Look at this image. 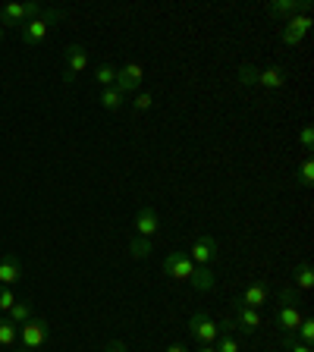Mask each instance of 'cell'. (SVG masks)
Returning <instances> with one entry per match:
<instances>
[{
  "label": "cell",
  "mask_w": 314,
  "mask_h": 352,
  "mask_svg": "<svg viewBox=\"0 0 314 352\" xmlns=\"http://www.w3.org/2000/svg\"><path fill=\"white\" fill-rule=\"evenodd\" d=\"M142 82H145V66L142 63H126L123 69H117V82H113V85L126 95V91H139Z\"/></svg>",
  "instance_id": "8"
},
{
  "label": "cell",
  "mask_w": 314,
  "mask_h": 352,
  "mask_svg": "<svg viewBox=\"0 0 314 352\" xmlns=\"http://www.w3.org/2000/svg\"><path fill=\"white\" fill-rule=\"evenodd\" d=\"M189 283H195V289H214L217 286V274L211 271V267H195V274L189 277Z\"/></svg>",
  "instance_id": "17"
},
{
  "label": "cell",
  "mask_w": 314,
  "mask_h": 352,
  "mask_svg": "<svg viewBox=\"0 0 314 352\" xmlns=\"http://www.w3.org/2000/svg\"><path fill=\"white\" fill-rule=\"evenodd\" d=\"M236 302H242L245 308H255V311H258L261 305H267V302H271V286H267V283H251L242 296H236Z\"/></svg>",
  "instance_id": "12"
},
{
  "label": "cell",
  "mask_w": 314,
  "mask_h": 352,
  "mask_svg": "<svg viewBox=\"0 0 314 352\" xmlns=\"http://www.w3.org/2000/svg\"><path fill=\"white\" fill-rule=\"evenodd\" d=\"M151 252H154V245H151V239H145V236H135V239L129 242V255L132 258H151Z\"/></svg>",
  "instance_id": "20"
},
{
  "label": "cell",
  "mask_w": 314,
  "mask_h": 352,
  "mask_svg": "<svg viewBox=\"0 0 314 352\" xmlns=\"http://www.w3.org/2000/svg\"><path fill=\"white\" fill-rule=\"evenodd\" d=\"M242 346H239V340H233L229 333H220V349L217 352H239Z\"/></svg>",
  "instance_id": "29"
},
{
  "label": "cell",
  "mask_w": 314,
  "mask_h": 352,
  "mask_svg": "<svg viewBox=\"0 0 314 352\" xmlns=\"http://www.w3.org/2000/svg\"><path fill=\"white\" fill-rule=\"evenodd\" d=\"M220 255V242L214 239V236H198L195 245H192V261H195V267L201 264V267H208V264L214 261V258Z\"/></svg>",
  "instance_id": "9"
},
{
  "label": "cell",
  "mask_w": 314,
  "mask_h": 352,
  "mask_svg": "<svg viewBox=\"0 0 314 352\" xmlns=\"http://www.w3.org/2000/svg\"><path fill=\"white\" fill-rule=\"evenodd\" d=\"M314 183V161L308 157L305 164H302V186H311Z\"/></svg>",
  "instance_id": "30"
},
{
  "label": "cell",
  "mask_w": 314,
  "mask_h": 352,
  "mask_svg": "<svg viewBox=\"0 0 314 352\" xmlns=\"http://www.w3.org/2000/svg\"><path fill=\"white\" fill-rule=\"evenodd\" d=\"M101 104H104L107 110H120V107L126 104V95L120 91L117 85H110V88H104V91H101Z\"/></svg>",
  "instance_id": "19"
},
{
  "label": "cell",
  "mask_w": 314,
  "mask_h": 352,
  "mask_svg": "<svg viewBox=\"0 0 314 352\" xmlns=\"http://www.w3.org/2000/svg\"><path fill=\"white\" fill-rule=\"evenodd\" d=\"M258 85L264 88H283L286 85V76L280 66H271V69H258Z\"/></svg>",
  "instance_id": "16"
},
{
  "label": "cell",
  "mask_w": 314,
  "mask_h": 352,
  "mask_svg": "<svg viewBox=\"0 0 314 352\" xmlns=\"http://www.w3.org/2000/svg\"><path fill=\"white\" fill-rule=\"evenodd\" d=\"M167 352H189V349L183 343H173V346H167Z\"/></svg>",
  "instance_id": "34"
},
{
  "label": "cell",
  "mask_w": 314,
  "mask_h": 352,
  "mask_svg": "<svg viewBox=\"0 0 314 352\" xmlns=\"http://www.w3.org/2000/svg\"><path fill=\"white\" fill-rule=\"evenodd\" d=\"M63 10H44L38 19H29V22H22L19 25V35L22 41L29 44V47H35V44H41L44 38H47V32H51V22H60L63 19Z\"/></svg>",
  "instance_id": "1"
},
{
  "label": "cell",
  "mask_w": 314,
  "mask_h": 352,
  "mask_svg": "<svg viewBox=\"0 0 314 352\" xmlns=\"http://www.w3.org/2000/svg\"><path fill=\"white\" fill-rule=\"evenodd\" d=\"M164 274L173 280H189L192 274H195V261H192L186 252H170V255L164 258Z\"/></svg>",
  "instance_id": "6"
},
{
  "label": "cell",
  "mask_w": 314,
  "mask_h": 352,
  "mask_svg": "<svg viewBox=\"0 0 314 352\" xmlns=\"http://www.w3.org/2000/svg\"><path fill=\"white\" fill-rule=\"evenodd\" d=\"M267 13L271 16H299V13H311V3L308 0H273L267 3Z\"/></svg>",
  "instance_id": "13"
},
{
  "label": "cell",
  "mask_w": 314,
  "mask_h": 352,
  "mask_svg": "<svg viewBox=\"0 0 314 352\" xmlns=\"http://www.w3.org/2000/svg\"><path fill=\"white\" fill-rule=\"evenodd\" d=\"M277 324H280V330H283V333H295V330H299V324H302V311L295 305H283L277 311Z\"/></svg>",
  "instance_id": "15"
},
{
  "label": "cell",
  "mask_w": 314,
  "mask_h": 352,
  "mask_svg": "<svg viewBox=\"0 0 314 352\" xmlns=\"http://www.w3.org/2000/svg\"><path fill=\"white\" fill-rule=\"evenodd\" d=\"M195 352H217L214 346H201V349H195Z\"/></svg>",
  "instance_id": "35"
},
{
  "label": "cell",
  "mask_w": 314,
  "mask_h": 352,
  "mask_svg": "<svg viewBox=\"0 0 314 352\" xmlns=\"http://www.w3.org/2000/svg\"><path fill=\"white\" fill-rule=\"evenodd\" d=\"M308 29H311V16H308V13L293 16V19L286 22V29H283V44H286V47H299V44L305 41Z\"/></svg>",
  "instance_id": "7"
},
{
  "label": "cell",
  "mask_w": 314,
  "mask_h": 352,
  "mask_svg": "<svg viewBox=\"0 0 314 352\" xmlns=\"http://www.w3.org/2000/svg\"><path fill=\"white\" fill-rule=\"evenodd\" d=\"M41 13H44L41 3H7V7L0 10V22L22 25V22H29V19H38Z\"/></svg>",
  "instance_id": "4"
},
{
  "label": "cell",
  "mask_w": 314,
  "mask_h": 352,
  "mask_svg": "<svg viewBox=\"0 0 314 352\" xmlns=\"http://www.w3.org/2000/svg\"><path fill=\"white\" fill-rule=\"evenodd\" d=\"M189 333H192V340H201L205 346H211L214 340H220V327L208 311H195V315L189 318Z\"/></svg>",
  "instance_id": "3"
},
{
  "label": "cell",
  "mask_w": 314,
  "mask_h": 352,
  "mask_svg": "<svg viewBox=\"0 0 314 352\" xmlns=\"http://www.w3.org/2000/svg\"><path fill=\"white\" fill-rule=\"evenodd\" d=\"M302 148H305V151H311V148H314V129H311V126H305V129H302Z\"/></svg>",
  "instance_id": "31"
},
{
  "label": "cell",
  "mask_w": 314,
  "mask_h": 352,
  "mask_svg": "<svg viewBox=\"0 0 314 352\" xmlns=\"http://www.w3.org/2000/svg\"><path fill=\"white\" fill-rule=\"evenodd\" d=\"M104 352H126V343L123 340H110V343L104 346Z\"/></svg>",
  "instance_id": "33"
},
{
  "label": "cell",
  "mask_w": 314,
  "mask_h": 352,
  "mask_svg": "<svg viewBox=\"0 0 314 352\" xmlns=\"http://www.w3.org/2000/svg\"><path fill=\"white\" fill-rule=\"evenodd\" d=\"M16 340H19V324H13L10 318H0V346L13 349Z\"/></svg>",
  "instance_id": "18"
},
{
  "label": "cell",
  "mask_w": 314,
  "mask_h": 352,
  "mask_svg": "<svg viewBox=\"0 0 314 352\" xmlns=\"http://www.w3.org/2000/svg\"><path fill=\"white\" fill-rule=\"evenodd\" d=\"M16 302H19V299H16V293L10 289V286H3V289H0V311H10Z\"/></svg>",
  "instance_id": "25"
},
{
  "label": "cell",
  "mask_w": 314,
  "mask_h": 352,
  "mask_svg": "<svg viewBox=\"0 0 314 352\" xmlns=\"http://www.w3.org/2000/svg\"><path fill=\"white\" fill-rule=\"evenodd\" d=\"M151 104H154V98L148 95V91H139V95H135V101H132V107L139 110V113H145V110H151Z\"/></svg>",
  "instance_id": "28"
},
{
  "label": "cell",
  "mask_w": 314,
  "mask_h": 352,
  "mask_svg": "<svg viewBox=\"0 0 314 352\" xmlns=\"http://www.w3.org/2000/svg\"><path fill=\"white\" fill-rule=\"evenodd\" d=\"M63 63H66L63 82H66V85H73L76 76L88 69V51L82 47V44H69V47H66V54H63Z\"/></svg>",
  "instance_id": "5"
},
{
  "label": "cell",
  "mask_w": 314,
  "mask_h": 352,
  "mask_svg": "<svg viewBox=\"0 0 314 352\" xmlns=\"http://www.w3.org/2000/svg\"><path fill=\"white\" fill-rule=\"evenodd\" d=\"M0 38H3V32H0Z\"/></svg>",
  "instance_id": "36"
},
{
  "label": "cell",
  "mask_w": 314,
  "mask_h": 352,
  "mask_svg": "<svg viewBox=\"0 0 314 352\" xmlns=\"http://www.w3.org/2000/svg\"><path fill=\"white\" fill-rule=\"evenodd\" d=\"M161 230V220H157V211H154L151 205H142L139 211H135V233L145 236V239H151L154 233Z\"/></svg>",
  "instance_id": "11"
},
{
  "label": "cell",
  "mask_w": 314,
  "mask_h": 352,
  "mask_svg": "<svg viewBox=\"0 0 314 352\" xmlns=\"http://www.w3.org/2000/svg\"><path fill=\"white\" fill-rule=\"evenodd\" d=\"M47 333H51V327H47L44 318H29V321L19 327V346H13V349L16 352H35L38 346H44Z\"/></svg>",
  "instance_id": "2"
},
{
  "label": "cell",
  "mask_w": 314,
  "mask_h": 352,
  "mask_svg": "<svg viewBox=\"0 0 314 352\" xmlns=\"http://www.w3.org/2000/svg\"><path fill=\"white\" fill-rule=\"evenodd\" d=\"M19 277H22L19 258H13V255H3V258H0V283H3V286H13V283H19Z\"/></svg>",
  "instance_id": "14"
},
{
  "label": "cell",
  "mask_w": 314,
  "mask_h": 352,
  "mask_svg": "<svg viewBox=\"0 0 314 352\" xmlns=\"http://www.w3.org/2000/svg\"><path fill=\"white\" fill-rule=\"evenodd\" d=\"M280 299H283L286 305H293V299H295V286H283V289H280Z\"/></svg>",
  "instance_id": "32"
},
{
  "label": "cell",
  "mask_w": 314,
  "mask_h": 352,
  "mask_svg": "<svg viewBox=\"0 0 314 352\" xmlns=\"http://www.w3.org/2000/svg\"><path fill=\"white\" fill-rule=\"evenodd\" d=\"M239 82L242 85H258V69L251 63H242L239 66Z\"/></svg>",
  "instance_id": "24"
},
{
  "label": "cell",
  "mask_w": 314,
  "mask_h": 352,
  "mask_svg": "<svg viewBox=\"0 0 314 352\" xmlns=\"http://www.w3.org/2000/svg\"><path fill=\"white\" fill-rule=\"evenodd\" d=\"M7 315H10V321L19 324V327H22L25 321H29V318H35V315H32V302H16V305L10 308Z\"/></svg>",
  "instance_id": "21"
},
{
  "label": "cell",
  "mask_w": 314,
  "mask_h": 352,
  "mask_svg": "<svg viewBox=\"0 0 314 352\" xmlns=\"http://www.w3.org/2000/svg\"><path fill=\"white\" fill-rule=\"evenodd\" d=\"M233 324L242 333H255V330L261 327V315H258L255 308H245L242 302L233 299Z\"/></svg>",
  "instance_id": "10"
},
{
  "label": "cell",
  "mask_w": 314,
  "mask_h": 352,
  "mask_svg": "<svg viewBox=\"0 0 314 352\" xmlns=\"http://www.w3.org/2000/svg\"><path fill=\"white\" fill-rule=\"evenodd\" d=\"M295 286H299V289H311L314 286V271L308 261H302L299 267H295Z\"/></svg>",
  "instance_id": "22"
},
{
  "label": "cell",
  "mask_w": 314,
  "mask_h": 352,
  "mask_svg": "<svg viewBox=\"0 0 314 352\" xmlns=\"http://www.w3.org/2000/svg\"><path fill=\"white\" fill-rule=\"evenodd\" d=\"M95 82H98V85H104V88H110L113 82H117V66L101 63V66L95 69Z\"/></svg>",
  "instance_id": "23"
},
{
  "label": "cell",
  "mask_w": 314,
  "mask_h": 352,
  "mask_svg": "<svg viewBox=\"0 0 314 352\" xmlns=\"http://www.w3.org/2000/svg\"><path fill=\"white\" fill-rule=\"evenodd\" d=\"M283 346H286L289 352H311V346L299 343V340H295V333H286V337H283Z\"/></svg>",
  "instance_id": "27"
},
{
  "label": "cell",
  "mask_w": 314,
  "mask_h": 352,
  "mask_svg": "<svg viewBox=\"0 0 314 352\" xmlns=\"http://www.w3.org/2000/svg\"><path fill=\"white\" fill-rule=\"evenodd\" d=\"M295 333L305 340V346L311 343V340H314V321H311V318H302V324H299V330H295Z\"/></svg>",
  "instance_id": "26"
}]
</instances>
